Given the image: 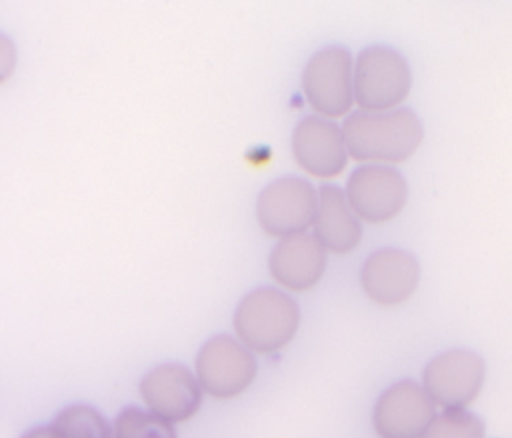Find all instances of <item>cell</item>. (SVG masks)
I'll use <instances>...</instances> for the list:
<instances>
[{
	"mask_svg": "<svg viewBox=\"0 0 512 438\" xmlns=\"http://www.w3.org/2000/svg\"><path fill=\"white\" fill-rule=\"evenodd\" d=\"M192 372L202 394L216 400H232L252 386L258 362L254 352L236 336L218 334L200 346Z\"/></svg>",
	"mask_w": 512,
	"mask_h": 438,
	"instance_id": "cell-4",
	"label": "cell"
},
{
	"mask_svg": "<svg viewBox=\"0 0 512 438\" xmlns=\"http://www.w3.org/2000/svg\"><path fill=\"white\" fill-rule=\"evenodd\" d=\"M138 394L148 412L172 426L194 418L204 398L194 372L180 362L150 368L140 380Z\"/></svg>",
	"mask_w": 512,
	"mask_h": 438,
	"instance_id": "cell-8",
	"label": "cell"
},
{
	"mask_svg": "<svg viewBox=\"0 0 512 438\" xmlns=\"http://www.w3.org/2000/svg\"><path fill=\"white\" fill-rule=\"evenodd\" d=\"M292 156L298 166L320 180L336 178L348 164L342 130L322 116H304L292 132Z\"/></svg>",
	"mask_w": 512,
	"mask_h": 438,
	"instance_id": "cell-12",
	"label": "cell"
},
{
	"mask_svg": "<svg viewBox=\"0 0 512 438\" xmlns=\"http://www.w3.org/2000/svg\"><path fill=\"white\" fill-rule=\"evenodd\" d=\"M348 156L362 164L394 166L408 160L424 138L420 118L408 108L350 112L342 124Z\"/></svg>",
	"mask_w": 512,
	"mask_h": 438,
	"instance_id": "cell-1",
	"label": "cell"
},
{
	"mask_svg": "<svg viewBox=\"0 0 512 438\" xmlns=\"http://www.w3.org/2000/svg\"><path fill=\"white\" fill-rule=\"evenodd\" d=\"M234 336L254 354H274L286 348L300 328L296 300L280 288H256L236 306Z\"/></svg>",
	"mask_w": 512,
	"mask_h": 438,
	"instance_id": "cell-2",
	"label": "cell"
},
{
	"mask_svg": "<svg viewBox=\"0 0 512 438\" xmlns=\"http://www.w3.org/2000/svg\"><path fill=\"white\" fill-rule=\"evenodd\" d=\"M50 428L58 438H112V424L90 404H70L62 408Z\"/></svg>",
	"mask_w": 512,
	"mask_h": 438,
	"instance_id": "cell-15",
	"label": "cell"
},
{
	"mask_svg": "<svg viewBox=\"0 0 512 438\" xmlns=\"http://www.w3.org/2000/svg\"><path fill=\"white\" fill-rule=\"evenodd\" d=\"M422 438H486V426L468 408L440 410Z\"/></svg>",
	"mask_w": 512,
	"mask_h": 438,
	"instance_id": "cell-17",
	"label": "cell"
},
{
	"mask_svg": "<svg viewBox=\"0 0 512 438\" xmlns=\"http://www.w3.org/2000/svg\"><path fill=\"white\" fill-rule=\"evenodd\" d=\"M112 438H178L176 426L160 420L146 408L128 406L112 422Z\"/></svg>",
	"mask_w": 512,
	"mask_h": 438,
	"instance_id": "cell-16",
	"label": "cell"
},
{
	"mask_svg": "<svg viewBox=\"0 0 512 438\" xmlns=\"http://www.w3.org/2000/svg\"><path fill=\"white\" fill-rule=\"evenodd\" d=\"M344 194L360 220L382 224L404 210L408 184L394 166L360 164L348 176Z\"/></svg>",
	"mask_w": 512,
	"mask_h": 438,
	"instance_id": "cell-9",
	"label": "cell"
},
{
	"mask_svg": "<svg viewBox=\"0 0 512 438\" xmlns=\"http://www.w3.org/2000/svg\"><path fill=\"white\" fill-rule=\"evenodd\" d=\"M326 254L310 232L284 236L268 256V270L284 292H306L320 282L328 262Z\"/></svg>",
	"mask_w": 512,
	"mask_h": 438,
	"instance_id": "cell-13",
	"label": "cell"
},
{
	"mask_svg": "<svg viewBox=\"0 0 512 438\" xmlns=\"http://www.w3.org/2000/svg\"><path fill=\"white\" fill-rule=\"evenodd\" d=\"M20 438H58V436L54 434V430H52L50 424H48V426H36V428H32V430L24 432Z\"/></svg>",
	"mask_w": 512,
	"mask_h": 438,
	"instance_id": "cell-19",
	"label": "cell"
},
{
	"mask_svg": "<svg viewBox=\"0 0 512 438\" xmlns=\"http://www.w3.org/2000/svg\"><path fill=\"white\" fill-rule=\"evenodd\" d=\"M316 206L318 190L306 178L284 176L264 186L256 200V218L266 234L284 238L308 232Z\"/></svg>",
	"mask_w": 512,
	"mask_h": 438,
	"instance_id": "cell-7",
	"label": "cell"
},
{
	"mask_svg": "<svg viewBox=\"0 0 512 438\" xmlns=\"http://www.w3.org/2000/svg\"><path fill=\"white\" fill-rule=\"evenodd\" d=\"M18 64V50L12 38L0 34V86L14 74Z\"/></svg>",
	"mask_w": 512,
	"mask_h": 438,
	"instance_id": "cell-18",
	"label": "cell"
},
{
	"mask_svg": "<svg viewBox=\"0 0 512 438\" xmlns=\"http://www.w3.org/2000/svg\"><path fill=\"white\" fill-rule=\"evenodd\" d=\"M438 408L420 382L400 380L374 402L372 428L378 438H422Z\"/></svg>",
	"mask_w": 512,
	"mask_h": 438,
	"instance_id": "cell-10",
	"label": "cell"
},
{
	"mask_svg": "<svg viewBox=\"0 0 512 438\" xmlns=\"http://www.w3.org/2000/svg\"><path fill=\"white\" fill-rule=\"evenodd\" d=\"M420 264L400 248H380L372 252L360 268V286L378 306L392 308L404 304L418 288Z\"/></svg>",
	"mask_w": 512,
	"mask_h": 438,
	"instance_id": "cell-11",
	"label": "cell"
},
{
	"mask_svg": "<svg viewBox=\"0 0 512 438\" xmlns=\"http://www.w3.org/2000/svg\"><path fill=\"white\" fill-rule=\"evenodd\" d=\"M354 102L364 112L400 108L412 86V72L406 58L388 46L364 48L352 68Z\"/></svg>",
	"mask_w": 512,
	"mask_h": 438,
	"instance_id": "cell-3",
	"label": "cell"
},
{
	"mask_svg": "<svg viewBox=\"0 0 512 438\" xmlns=\"http://www.w3.org/2000/svg\"><path fill=\"white\" fill-rule=\"evenodd\" d=\"M312 234L326 252L346 254L358 246L362 238V224L350 208L342 188L328 184L318 190Z\"/></svg>",
	"mask_w": 512,
	"mask_h": 438,
	"instance_id": "cell-14",
	"label": "cell"
},
{
	"mask_svg": "<svg viewBox=\"0 0 512 438\" xmlns=\"http://www.w3.org/2000/svg\"><path fill=\"white\" fill-rule=\"evenodd\" d=\"M354 60L342 46H328L310 56L302 72V90L316 112L326 120L350 114L354 104Z\"/></svg>",
	"mask_w": 512,
	"mask_h": 438,
	"instance_id": "cell-5",
	"label": "cell"
},
{
	"mask_svg": "<svg viewBox=\"0 0 512 438\" xmlns=\"http://www.w3.org/2000/svg\"><path fill=\"white\" fill-rule=\"evenodd\" d=\"M486 364L472 350H446L436 354L422 370L420 386L440 410H466L480 394Z\"/></svg>",
	"mask_w": 512,
	"mask_h": 438,
	"instance_id": "cell-6",
	"label": "cell"
}]
</instances>
